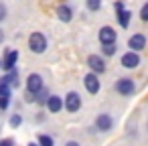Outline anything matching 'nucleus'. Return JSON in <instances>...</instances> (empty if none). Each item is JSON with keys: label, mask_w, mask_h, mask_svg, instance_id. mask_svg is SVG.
Wrapping results in <instances>:
<instances>
[{"label": "nucleus", "mask_w": 148, "mask_h": 146, "mask_svg": "<svg viewBox=\"0 0 148 146\" xmlns=\"http://www.w3.org/2000/svg\"><path fill=\"white\" fill-rule=\"evenodd\" d=\"M29 49L33 51V53H45L47 51V37L43 35V33H33L31 37H29Z\"/></svg>", "instance_id": "f257e3e1"}, {"label": "nucleus", "mask_w": 148, "mask_h": 146, "mask_svg": "<svg viewBox=\"0 0 148 146\" xmlns=\"http://www.w3.org/2000/svg\"><path fill=\"white\" fill-rule=\"evenodd\" d=\"M45 87H43V77L39 75V73H31L29 75V79H27V91L29 93H41Z\"/></svg>", "instance_id": "f03ea898"}, {"label": "nucleus", "mask_w": 148, "mask_h": 146, "mask_svg": "<svg viewBox=\"0 0 148 146\" xmlns=\"http://www.w3.org/2000/svg\"><path fill=\"white\" fill-rule=\"evenodd\" d=\"M116 89H118V93H122V95H132V93L136 91V83H134V79H130V77H122V79L116 81Z\"/></svg>", "instance_id": "7ed1b4c3"}, {"label": "nucleus", "mask_w": 148, "mask_h": 146, "mask_svg": "<svg viewBox=\"0 0 148 146\" xmlns=\"http://www.w3.org/2000/svg\"><path fill=\"white\" fill-rule=\"evenodd\" d=\"M97 37H99V43H101L103 47H108V45H116V37H118V33H116L112 27H101Z\"/></svg>", "instance_id": "20e7f679"}, {"label": "nucleus", "mask_w": 148, "mask_h": 146, "mask_svg": "<svg viewBox=\"0 0 148 146\" xmlns=\"http://www.w3.org/2000/svg\"><path fill=\"white\" fill-rule=\"evenodd\" d=\"M81 108V95L75 93V91H69L65 95V110L67 112H77Z\"/></svg>", "instance_id": "39448f33"}, {"label": "nucleus", "mask_w": 148, "mask_h": 146, "mask_svg": "<svg viewBox=\"0 0 148 146\" xmlns=\"http://www.w3.org/2000/svg\"><path fill=\"white\" fill-rule=\"evenodd\" d=\"M87 65H89L91 73H95V75H99V73L106 71V63H103V59L99 55H89L87 57Z\"/></svg>", "instance_id": "423d86ee"}, {"label": "nucleus", "mask_w": 148, "mask_h": 146, "mask_svg": "<svg viewBox=\"0 0 148 146\" xmlns=\"http://www.w3.org/2000/svg\"><path fill=\"white\" fill-rule=\"evenodd\" d=\"M138 65H140V57H138V53L128 51V53L122 55V67H126V69H136Z\"/></svg>", "instance_id": "0eeeda50"}, {"label": "nucleus", "mask_w": 148, "mask_h": 146, "mask_svg": "<svg viewBox=\"0 0 148 146\" xmlns=\"http://www.w3.org/2000/svg\"><path fill=\"white\" fill-rule=\"evenodd\" d=\"M128 47H130L134 53L144 51V47H146V37H144V35H140V33L132 35V37H130V41H128Z\"/></svg>", "instance_id": "6e6552de"}, {"label": "nucleus", "mask_w": 148, "mask_h": 146, "mask_svg": "<svg viewBox=\"0 0 148 146\" xmlns=\"http://www.w3.org/2000/svg\"><path fill=\"white\" fill-rule=\"evenodd\" d=\"M83 83H85V89H87L89 93H97V91H99V79H97L95 73H87V75L83 77Z\"/></svg>", "instance_id": "1a4fd4ad"}, {"label": "nucleus", "mask_w": 148, "mask_h": 146, "mask_svg": "<svg viewBox=\"0 0 148 146\" xmlns=\"http://www.w3.org/2000/svg\"><path fill=\"white\" fill-rule=\"evenodd\" d=\"M95 126H97V130L108 132V130H112L114 120H112V116H110V114H99V116L95 118Z\"/></svg>", "instance_id": "9d476101"}, {"label": "nucleus", "mask_w": 148, "mask_h": 146, "mask_svg": "<svg viewBox=\"0 0 148 146\" xmlns=\"http://www.w3.org/2000/svg\"><path fill=\"white\" fill-rule=\"evenodd\" d=\"M116 10H118V21H120V27L122 29H128L130 25V10H124V4L122 2H116Z\"/></svg>", "instance_id": "9b49d317"}, {"label": "nucleus", "mask_w": 148, "mask_h": 146, "mask_svg": "<svg viewBox=\"0 0 148 146\" xmlns=\"http://www.w3.org/2000/svg\"><path fill=\"white\" fill-rule=\"evenodd\" d=\"M16 61H18V51L14 49H10L8 53H6V57H4V69L10 73V71H14V65H16Z\"/></svg>", "instance_id": "f8f14e48"}, {"label": "nucleus", "mask_w": 148, "mask_h": 146, "mask_svg": "<svg viewBox=\"0 0 148 146\" xmlns=\"http://www.w3.org/2000/svg\"><path fill=\"white\" fill-rule=\"evenodd\" d=\"M63 97H59V95H51L49 97V104H47V110L51 112V114H57L61 108H63Z\"/></svg>", "instance_id": "ddd939ff"}, {"label": "nucleus", "mask_w": 148, "mask_h": 146, "mask_svg": "<svg viewBox=\"0 0 148 146\" xmlns=\"http://www.w3.org/2000/svg\"><path fill=\"white\" fill-rule=\"evenodd\" d=\"M57 16H59V21H63V23H69V21L73 19V12H71V8H69L67 4H61V6L57 8Z\"/></svg>", "instance_id": "4468645a"}, {"label": "nucleus", "mask_w": 148, "mask_h": 146, "mask_svg": "<svg viewBox=\"0 0 148 146\" xmlns=\"http://www.w3.org/2000/svg\"><path fill=\"white\" fill-rule=\"evenodd\" d=\"M6 81H8L10 87H18V71H16V69L10 71V73L6 75Z\"/></svg>", "instance_id": "2eb2a0df"}, {"label": "nucleus", "mask_w": 148, "mask_h": 146, "mask_svg": "<svg viewBox=\"0 0 148 146\" xmlns=\"http://www.w3.org/2000/svg\"><path fill=\"white\" fill-rule=\"evenodd\" d=\"M39 144L41 146H55V140L51 136H47V134H41L39 136Z\"/></svg>", "instance_id": "dca6fc26"}, {"label": "nucleus", "mask_w": 148, "mask_h": 146, "mask_svg": "<svg viewBox=\"0 0 148 146\" xmlns=\"http://www.w3.org/2000/svg\"><path fill=\"white\" fill-rule=\"evenodd\" d=\"M37 95H39V97H37V101H39V104H45V106L49 104V97H51V95H49V91H47V89H43V91H41V93H37Z\"/></svg>", "instance_id": "f3484780"}, {"label": "nucleus", "mask_w": 148, "mask_h": 146, "mask_svg": "<svg viewBox=\"0 0 148 146\" xmlns=\"http://www.w3.org/2000/svg\"><path fill=\"white\" fill-rule=\"evenodd\" d=\"M8 124H10L12 128H18V126L23 124V118H21L18 114H14V116H10V120H8Z\"/></svg>", "instance_id": "a211bd4d"}, {"label": "nucleus", "mask_w": 148, "mask_h": 146, "mask_svg": "<svg viewBox=\"0 0 148 146\" xmlns=\"http://www.w3.org/2000/svg\"><path fill=\"white\" fill-rule=\"evenodd\" d=\"M99 6H101V0H87V8H89L91 12L99 10Z\"/></svg>", "instance_id": "6ab92c4d"}, {"label": "nucleus", "mask_w": 148, "mask_h": 146, "mask_svg": "<svg viewBox=\"0 0 148 146\" xmlns=\"http://www.w3.org/2000/svg\"><path fill=\"white\" fill-rule=\"evenodd\" d=\"M140 19H142L144 23H148V2H146V4L140 8Z\"/></svg>", "instance_id": "aec40b11"}, {"label": "nucleus", "mask_w": 148, "mask_h": 146, "mask_svg": "<svg viewBox=\"0 0 148 146\" xmlns=\"http://www.w3.org/2000/svg\"><path fill=\"white\" fill-rule=\"evenodd\" d=\"M114 53H116V45H108V47H103V55L112 57Z\"/></svg>", "instance_id": "412c9836"}, {"label": "nucleus", "mask_w": 148, "mask_h": 146, "mask_svg": "<svg viewBox=\"0 0 148 146\" xmlns=\"http://www.w3.org/2000/svg\"><path fill=\"white\" fill-rule=\"evenodd\" d=\"M0 146H14V140L12 138H4V140H0Z\"/></svg>", "instance_id": "4be33fe9"}, {"label": "nucleus", "mask_w": 148, "mask_h": 146, "mask_svg": "<svg viewBox=\"0 0 148 146\" xmlns=\"http://www.w3.org/2000/svg\"><path fill=\"white\" fill-rule=\"evenodd\" d=\"M4 19H6V6H4L2 2H0V23H2Z\"/></svg>", "instance_id": "5701e85b"}, {"label": "nucleus", "mask_w": 148, "mask_h": 146, "mask_svg": "<svg viewBox=\"0 0 148 146\" xmlns=\"http://www.w3.org/2000/svg\"><path fill=\"white\" fill-rule=\"evenodd\" d=\"M65 146H79V144H77V142H75V140H71V142H67V144H65Z\"/></svg>", "instance_id": "b1692460"}, {"label": "nucleus", "mask_w": 148, "mask_h": 146, "mask_svg": "<svg viewBox=\"0 0 148 146\" xmlns=\"http://www.w3.org/2000/svg\"><path fill=\"white\" fill-rule=\"evenodd\" d=\"M4 41V31H0V43Z\"/></svg>", "instance_id": "393cba45"}, {"label": "nucleus", "mask_w": 148, "mask_h": 146, "mask_svg": "<svg viewBox=\"0 0 148 146\" xmlns=\"http://www.w3.org/2000/svg\"><path fill=\"white\" fill-rule=\"evenodd\" d=\"M0 69H4V59H0Z\"/></svg>", "instance_id": "a878e982"}, {"label": "nucleus", "mask_w": 148, "mask_h": 146, "mask_svg": "<svg viewBox=\"0 0 148 146\" xmlns=\"http://www.w3.org/2000/svg\"><path fill=\"white\" fill-rule=\"evenodd\" d=\"M29 146H41V144H35V142H31V144H29Z\"/></svg>", "instance_id": "bb28decb"}]
</instances>
